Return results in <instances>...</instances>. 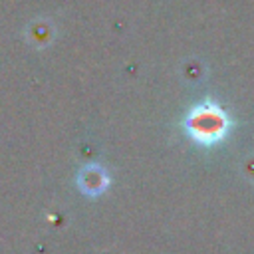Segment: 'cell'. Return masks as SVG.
<instances>
[{
  "instance_id": "cell-1",
  "label": "cell",
  "mask_w": 254,
  "mask_h": 254,
  "mask_svg": "<svg viewBox=\"0 0 254 254\" xmlns=\"http://www.w3.org/2000/svg\"><path fill=\"white\" fill-rule=\"evenodd\" d=\"M185 129L196 143L212 145L226 135L228 117L216 103L204 101V103L196 105L192 111H189V115L185 119Z\"/></svg>"
},
{
  "instance_id": "cell-2",
  "label": "cell",
  "mask_w": 254,
  "mask_h": 254,
  "mask_svg": "<svg viewBox=\"0 0 254 254\" xmlns=\"http://www.w3.org/2000/svg\"><path fill=\"white\" fill-rule=\"evenodd\" d=\"M77 183H79V187H81L83 192H87V194H99V192H103L107 189V183L109 181H107V175H105L103 169H99V167H85L79 173Z\"/></svg>"
}]
</instances>
